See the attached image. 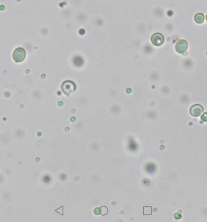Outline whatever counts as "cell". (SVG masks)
Here are the masks:
<instances>
[{
    "instance_id": "obj_1",
    "label": "cell",
    "mask_w": 207,
    "mask_h": 222,
    "mask_svg": "<svg viewBox=\"0 0 207 222\" xmlns=\"http://www.w3.org/2000/svg\"><path fill=\"white\" fill-rule=\"evenodd\" d=\"M26 55V54L24 49L21 48H19L14 50L13 54V58L16 62L20 63L22 62L25 59Z\"/></svg>"
},
{
    "instance_id": "obj_3",
    "label": "cell",
    "mask_w": 207,
    "mask_h": 222,
    "mask_svg": "<svg viewBox=\"0 0 207 222\" xmlns=\"http://www.w3.org/2000/svg\"><path fill=\"white\" fill-rule=\"evenodd\" d=\"M152 42L155 46H160L164 42V37L160 33H155L152 36Z\"/></svg>"
},
{
    "instance_id": "obj_7",
    "label": "cell",
    "mask_w": 207,
    "mask_h": 222,
    "mask_svg": "<svg viewBox=\"0 0 207 222\" xmlns=\"http://www.w3.org/2000/svg\"><path fill=\"white\" fill-rule=\"evenodd\" d=\"M108 212V209L106 207H102L100 208V214L101 215H106Z\"/></svg>"
},
{
    "instance_id": "obj_2",
    "label": "cell",
    "mask_w": 207,
    "mask_h": 222,
    "mask_svg": "<svg viewBox=\"0 0 207 222\" xmlns=\"http://www.w3.org/2000/svg\"><path fill=\"white\" fill-rule=\"evenodd\" d=\"M188 49V43L185 40L182 39L177 43L176 50L179 54H184Z\"/></svg>"
},
{
    "instance_id": "obj_4",
    "label": "cell",
    "mask_w": 207,
    "mask_h": 222,
    "mask_svg": "<svg viewBox=\"0 0 207 222\" xmlns=\"http://www.w3.org/2000/svg\"><path fill=\"white\" fill-rule=\"evenodd\" d=\"M203 111V107L200 104H195L190 108V113L193 117H199Z\"/></svg>"
},
{
    "instance_id": "obj_5",
    "label": "cell",
    "mask_w": 207,
    "mask_h": 222,
    "mask_svg": "<svg viewBox=\"0 0 207 222\" xmlns=\"http://www.w3.org/2000/svg\"><path fill=\"white\" fill-rule=\"evenodd\" d=\"M195 21L198 24H201L204 21V16L202 14H196L194 17Z\"/></svg>"
},
{
    "instance_id": "obj_6",
    "label": "cell",
    "mask_w": 207,
    "mask_h": 222,
    "mask_svg": "<svg viewBox=\"0 0 207 222\" xmlns=\"http://www.w3.org/2000/svg\"><path fill=\"white\" fill-rule=\"evenodd\" d=\"M144 215H151L152 214V208L151 207H145L143 208Z\"/></svg>"
}]
</instances>
